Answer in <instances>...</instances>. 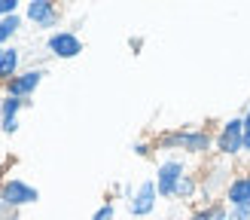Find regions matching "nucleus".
<instances>
[{
    "mask_svg": "<svg viewBox=\"0 0 250 220\" xmlns=\"http://www.w3.org/2000/svg\"><path fill=\"white\" fill-rule=\"evenodd\" d=\"M0 129H3L6 134H16L19 132V119H0Z\"/></svg>",
    "mask_w": 250,
    "mask_h": 220,
    "instance_id": "19",
    "label": "nucleus"
},
{
    "mask_svg": "<svg viewBox=\"0 0 250 220\" xmlns=\"http://www.w3.org/2000/svg\"><path fill=\"white\" fill-rule=\"evenodd\" d=\"M19 28H21V19L19 16H9V19H0V49H3L12 37L19 34Z\"/></svg>",
    "mask_w": 250,
    "mask_h": 220,
    "instance_id": "11",
    "label": "nucleus"
},
{
    "mask_svg": "<svg viewBox=\"0 0 250 220\" xmlns=\"http://www.w3.org/2000/svg\"><path fill=\"white\" fill-rule=\"evenodd\" d=\"M0 220H16V208H9L0 202Z\"/></svg>",
    "mask_w": 250,
    "mask_h": 220,
    "instance_id": "20",
    "label": "nucleus"
},
{
    "mask_svg": "<svg viewBox=\"0 0 250 220\" xmlns=\"http://www.w3.org/2000/svg\"><path fill=\"white\" fill-rule=\"evenodd\" d=\"M159 150H186V153H208L210 150V134L198 129H180L168 132L159 138Z\"/></svg>",
    "mask_w": 250,
    "mask_h": 220,
    "instance_id": "1",
    "label": "nucleus"
},
{
    "mask_svg": "<svg viewBox=\"0 0 250 220\" xmlns=\"http://www.w3.org/2000/svg\"><path fill=\"white\" fill-rule=\"evenodd\" d=\"M28 104V101H21V98H12L6 95L3 101H0V119H19V110Z\"/></svg>",
    "mask_w": 250,
    "mask_h": 220,
    "instance_id": "12",
    "label": "nucleus"
},
{
    "mask_svg": "<svg viewBox=\"0 0 250 220\" xmlns=\"http://www.w3.org/2000/svg\"><path fill=\"white\" fill-rule=\"evenodd\" d=\"M195 187H198V183H195V177L192 175H183V180L177 183V193H174V199H192V196H195Z\"/></svg>",
    "mask_w": 250,
    "mask_h": 220,
    "instance_id": "14",
    "label": "nucleus"
},
{
    "mask_svg": "<svg viewBox=\"0 0 250 220\" xmlns=\"http://www.w3.org/2000/svg\"><path fill=\"white\" fill-rule=\"evenodd\" d=\"M226 199L229 205H247L250 202V175H241V177H232L226 183Z\"/></svg>",
    "mask_w": 250,
    "mask_h": 220,
    "instance_id": "9",
    "label": "nucleus"
},
{
    "mask_svg": "<svg viewBox=\"0 0 250 220\" xmlns=\"http://www.w3.org/2000/svg\"><path fill=\"white\" fill-rule=\"evenodd\" d=\"M19 65H21V52L16 46H3V49H0V80H3V83L16 80Z\"/></svg>",
    "mask_w": 250,
    "mask_h": 220,
    "instance_id": "10",
    "label": "nucleus"
},
{
    "mask_svg": "<svg viewBox=\"0 0 250 220\" xmlns=\"http://www.w3.org/2000/svg\"><path fill=\"white\" fill-rule=\"evenodd\" d=\"M113 217H116V208H113V202H107V205H101V208L95 211L92 220H113Z\"/></svg>",
    "mask_w": 250,
    "mask_h": 220,
    "instance_id": "16",
    "label": "nucleus"
},
{
    "mask_svg": "<svg viewBox=\"0 0 250 220\" xmlns=\"http://www.w3.org/2000/svg\"><path fill=\"white\" fill-rule=\"evenodd\" d=\"M241 119H244V150L250 153V107H247V113Z\"/></svg>",
    "mask_w": 250,
    "mask_h": 220,
    "instance_id": "18",
    "label": "nucleus"
},
{
    "mask_svg": "<svg viewBox=\"0 0 250 220\" xmlns=\"http://www.w3.org/2000/svg\"><path fill=\"white\" fill-rule=\"evenodd\" d=\"M24 12H28V19L37 28H52V24H58V9H55V3H49V0H31Z\"/></svg>",
    "mask_w": 250,
    "mask_h": 220,
    "instance_id": "8",
    "label": "nucleus"
},
{
    "mask_svg": "<svg viewBox=\"0 0 250 220\" xmlns=\"http://www.w3.org/2000/svg\"><path fill=\"white\" fill-rule=\"evenodd\" d=\"M217 150L223 156H235V153H241L244 150V119L241 116H235L229 122H223V129L217 134Z\"/></svg>",
    "mask_w": 250,
    "mask_h": 220,
    "instance_id": "3",
    "label": "nucleus"
},
{
    "mask_svg": "<svg viewBox=\"0 0 250 220\" xmlns=\"http://www.w3.org/2000/svg\"><path fill=\"white\" fill-rule=\"evenodd\" d=\"M134 153H137V156H146L149 147H146V144H134Z\"/></svg>",
    "mask_w": 250,
    "mask_h": 220,
    "instance_id": "21",
    "label": "nucleus"
},
{
    "mask_svg": "<svg viewBox=\"0 0 250 220\" xmlns=\"http://www.w3.org/2000/svg\"><path fill=\"white\" fill-rule=\"evenodd\" d=\"M156 199H159L156 180H144L141 187L131 193V199H128V211H131V217H146V214H153Z\"/></svg>",
    "mask_w": 250,
    "mask_h": 220,
    "instance_id": "5",
    "label": "nucleus"
},
{
    "mask_svg": "<svg viewBox=\"0 0 250 220\" xmlns=\"http://www.w3.org/2000/svg\"><path fill=\"white\" fill-rule=\"evenodd\" d=\"M19 16V0H0V19Z\"/></svg>",
    "mask_w": 250,
    "mask_h": 220,
    "instance_id": "15",
    "label": "nucleus"
},
{
    "mask_svg": "<svg viewBox=\"0 0 250 220\" xmlns=\"http://www.w3.org/2000/svg\"><path fill=\"white\" fill-rule=\"evenodd\" d=\"M229 214H232V220H250V202L247 205H235Z\"/></svg>",
    "mask_w": 250,
    "mask_h": 220,
    "instance_id": "17",
    "label": "nucleus"
},
{
    "mask_svg": "<svg viewBox=\"0 0 250 220\" xmlns=\"http://www.w3.org/2000/svg\"><path fill=\"white\" fill-rule=\"evenodd\" d=\"M189 220H232V214L223 205H208V208H202V211H195Z\"/></svg>",
    "mask_w": 250,
    "mask_h": 220,
    "instance_id": "13",
    "label": "nucleus"
},
{
    "mask_svg": "<svg viewBox=\"0 0 250 220\" xmlns=\"http://www.w3.org/2000/svg\"><path fill=\"white\" fill-rule=\"evenodd\" d=\"M46 70L43 67H34V70H24V73H16V80L6 83V95L12 98H21V101H28V98L34 95V89L43 83Z\"/></svg>",
    "mask_w": 250,
    "mask_h": 220,
    "instance_id": "6",
    "label": "nucleus"
},
{
    "mask_svg": "<svg viewBox=\"0 0 250 220\" xmlns=\"http://www.w3.org/2000/svg\"><path fill=\"white\" fill-rule=\"evenodd\" d=\"M40 199V193H37V187H31V183H24L19 177L6 180L3 187H0V202L9 205V208H21V205H31Z\"/></svg>",
    "mask_w": 250,
    "mask_h": 220,
    "instance_id": "4",
    "label": "nucleus"
},
{
    "mask_svg": "<svg viewBox=\"0 0 250 220\" xmlns=\"http://www.w3.org/2000/svg\"><path fill=\"white\" fill-rule=\"evenodd\" d=\"M183 175H186L183 159H165V162L159 165V171H156V190H159L162 199H174L177 183L183 180Z\"/></svg>",
    "mask_w": 250,
    "mask_h": 220,
    "instance_id": "2",
    "label": "nucleus"
},
{
    "mask_svg": "<svg viewBox=\"0 0 250 220\" xmlns=\"http://www.w3.org/2000/svg\"><path fill=\"white\" fill-rule=\"evenodd\" d=\"M46 46H49V52H52L55 58H77L83 52V40L73 31H55L46 40Z\"/></svg>",
    "mask_w": 250,
    "mask_h": 220,
    "instance_id": "7",
    "label": "nucleus"
}]
</instances>
